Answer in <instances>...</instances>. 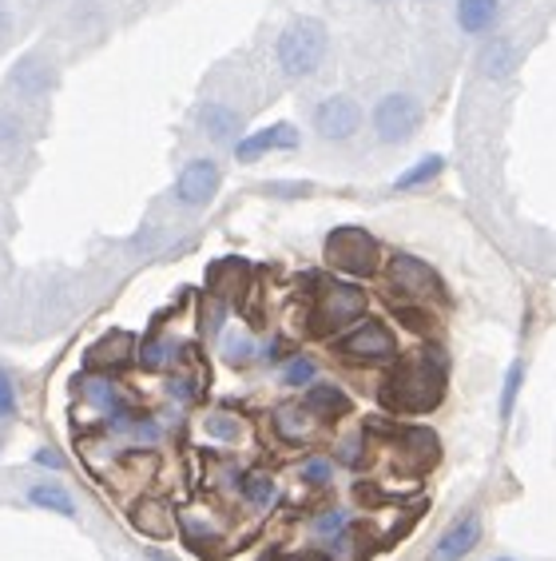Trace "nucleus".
Instances as JSON below:
<instances>
[{
  "instance_id": "nucleus-15",
  "label": "nucleus",
  "mask_w": 556,
  "mask_h": 561,
  "mask_svg": "<svg viewBox=\"0 0 556 561\" xmlns=\"http://www.w3.org/2000/svg\"><path fill=\"white\" fill-rule=\"evenodd\" d=\"M493 21H497V0H461L457 4V24L465 33H489Z\"/></svg>"
},
{
  "instance_id": "nucleus-18",
  "label": "nucleus",
  "mask_w": 556,
  "mask_h": 561,
  "mask_svg": "<svg viewBox=\"0 0 556 561\" xmlns=\"http://www.w3.org/2000/svg\"><path fill=\"white\" fill-rule=\"evenodd\" d=\"M441 168H445V160H441V156H426V160H417L414 168H409V172L397 175L394 187H397V192H409V187H421V184H429V180H438Z\"/></svg>"
},
{
  "instance_id": "nucleus-11",
  "label": "nucleus",
  "mask_w": 556,
  "mask_h": 561,
  "mask_svg": "<svg viewBox=\"0 0 556 561\" xmlns=\"http://www.w3.org/2000/svg\"><path fill=\"white\" fill-rule=\"evenodd\" d=\"M199 128L211 136L215 144H239V131H243V116L227 104H204L199 108Z\"/></svg>"
},
{
  "instance_id": "nucleus-2",
  "label": "nucleus",
  "mask_w": 556,
  "mask_h": 561,
  "mask_svg": "<svg viewBox=\"0 0 556 561\" xmlns=\"http://www.w3.org/2000/svg\"><path fill=\"white\" fill-rule=\"evenodd\" d=\"M326 260L346 275H370L378 267V243L374 236H366L362 227H338L326 239Z\"/></svg>"
},
{
  "instance_id": "nucleus-14",
  "label": "nucleus",
  "mask_w": 556,
  "mask_h": 561,
  "mask_svg": "<svg viewBox=\"0 0 556 561\" xmlns=\"http://www.w3.org/2000/svg\"><path fill=\"white\" fill-rule=\"evenodd\" d=\"M28 502L36 510H48V514H65V518H76V502L65 486H56V482H33L28 486Z\"/></svg>"
},
{
  "instance_id": "nucleus-1",
  "label": "nucleus",
  "mask_w": 556,
  "mask_h": 561,
  "mask_svg": "<svg viewBox=\"0 0 556 561\" xmlns=\"http://www.w3.org/2000/svg\"><path fill=\"white\" fill-rule=\"evenodd\" d=\"M322 60H326V28L314 16L290 21L278 36V68L290 80H306L311 72H318Z\"/></svg>"
},
{
  "instance_id": "nucleus-29",
  "label": "nucleus",
  "mask_w": 556,
  "mask_h": 561,
  "mask_svg": "<svg viewBox=\"0 0 556 561\" xmlns=\"http://www.w3.org/2000/svg\"><path fill=\"white\" fill-rule=\"evenodd\" d=\"M251 351H255V346H251V339H246V335H231V339H227V346H223L227 363H235V367L251 358Z\"/></svg>"
},
{
  "instance_id": "nucleus-8",
  "label": "nucleus",
  "mask_w": 556,
  "mask_h": 561,
  "mask_svg": "<svg viewBox=\"0 0 556 561\" xmlns=\"http://www.w3.org/2000/svg\"><path fill=\"white\" fill-rule=\"evenodd\" d=\"M219 184H223V172L215 160H192L175 180V199L183 207H207L219 195Z\"/></svg>"
},
{
  "instance_id": "nucleus-25",
  "label": "nucleus",
  "mask_w": 556,
  "mask_h": 561,
  "mask_svg": "<svg viewBox=\"0 0 556 561\" xmlns=\"http://www.w3.org/2000/svg\"><path fill=\"white\" fill-rule=\"evenodd\" d=\"M482 68H485L489 76H505L509 68H513V48H509L505 41H497V44L489 48V53H485Z\"/></svg>"
},
{
  "instance_id": "nucleus-30",
  "label": "nucleus",
  "mask_w": 556,
  "mask_h": 561,
  "mask_svg": "<svg viewBox=\"0 0 556 561\" xmlns=\"http://www.w3.org/2000/svg\"><path fill=\"white\" fill-rule=\"evenodd\" d=\"M207 431H211L215 438H227V443H231V438H239V422L227 419V414H215V419L207 422Z\"/></svg>"
},
{
  "instance_id": "nucleus-10",
  "label": "nucleus",
  "mask_w": 556,
  "mask_h": 561,
  "mask_svg": "<svg viewBox=\"0 0 556 561\" xmlns=\"http://www.w3.org/2000/svg\"><path fill=\"white\" fill-rule=\"evenodd\" d=\"M299 128L294 124H270V128L255 131V136H243V140L235 144V160L239 163H255L263 160L267 151H294L299 148Z\"/></svg>"
},
{
  "instance_id": "nucleus-23",
  "label": "nucleus",
  "mask_w": 556,
  "mask_h": 561,
  "mask_svg": "<svg viewBox=\"0 0 556 561\" xmlns=\"http://www.w3.org/2000/svg\"><path fill=\"white\" fill-rule=\"evenodd\" d=\"M524 382V363H513L509 375H505V387H501V419L509 422L513 419V407H517V390Z\"/></svg>"
},
{
  "instance_id": "nucleus-34",
  "label": "nucleus",
  "mask_w": 556,
  "mask_h": 561,
  "mask_svg": "<svg viewBox=\"0 0 556 561\" xmlns=\"http://www.w3.org/2000/svg\"><path fill=\"white\" fill-rule=\"evenodd\" d=\"M148 561H175V558H167V553H160V550H151Z\"/></svg>"
},
{
  "instance_id": "nucleus-9",
  "label": "nucleus",
  "mask_w": 556,
  "mask_h": 561,
  "mask_svg": "<svg viewBox=\"0 0 556 561\" xmlns=\"http://www.w3.org/2000/svg\"><path fill=\"white\" fill-rule=\"evenodd\" d=\"M482 514H461L457 522L445 526V534L438 538V546L429 550V561H465L473 550H477V541H482Z\"/></svg>"
},
{
  "instance_id": "nucleus-21",
  "label": "nucleus",
  "mask_w": 556,
  "mask_h": 561,
  "mask_svg": "<svg viewBox=\"0 0 556 561\" xmlns=\"http://www.w3.org/2000/svg\"><path fill=\"white\" fill-rule=\"evenodd\" d=\"M243 497L258 510L270 506V502H275V478L270 474H246L243 478Z\"/></svg>"
},
{
  "instance_id": "nucleus-26",
  "label": "nucleus",
  "mask_w": 556,
  "mask_h": 561,
  "mask_svg": "<svg viewBox=\"0 0 556 561\" xmlns=\"http://www.w3.org/2000/svg\"><path fill=\"white\" fill-rule=\"evenodd\" d=\"M0 419H16V382L4 367H0Z\"/></svg>"
},
{
  "instance_id": "nucleus-5",
  "label": "nucleus",
  "mask_w": 556,
  "mask_h": 561,
  "mask_svg": "<svg viewBox=\"0 0 556 561\" xmlns=\"http://www.w3.org/2000/svg\"><path fill=\"white\" fill-rule=\"evenodd\" d=\"M394 335L390 327L378 323V319H366V323H354L343 339H338V355L354 358V363H382V358L394 355Z\"/></svg>"
},
{
  "instance_id": "nucleus-28",
  "label": "nucleus",
  "mask_w": 556,
  "mask_h": 561,
  "mask_svg": "<svg viewBox=\"0 0 556 561\" xmlns=\"http://www.w3.org/2000/svg\"><path fill=\"white\" fill-rule=\"evenodd\" d=\"M302 478H306L311 486H326V482L334 478V462L331 458H311V462L302 466Z\"/></svg>"
},
{
  "instance_id": "nucleus-33",
  "label": "nucleus",
  "mask_w": 556,
  "mask_h": 561,
  "mask_svg": "<svg viewBox=\"0 0 556 561\" xmlns=\"http://www.w3.org/2000/svg\"><path fill=\"white\" fill-rule=\"evenodd\" d=\"M12 28V21H9V9H4V0H0V36L9 33Z\"/></svg>"
},
{
  "instance_id": "nucleus-7",
  "label": "nucleus",
  "mask_w": 556,
  "mask_h": 561,
  "mask_svg": "<svg viewBox=\"0 0 556 561\" xmlns=\"http://www.w3.org/2000/svg\"><path fill=\"white\" fill-rule=\"evenodd\" d=\"M358 128H362V108H358V100L331 96L314 108V131H318L322 140L343 144V140H350Z\"/></svg>"
},
{
  "instance_id": "nucleus-4",
  "label": "nucleus",
  "mask_w": 556,
  "mask_h": 561,
  "mask_svg": "<svg viewBox=\"0 0 556 561\" xmlns=\"http://www.w3.org/2000/svg\"><path fill=\"white\" fill-rule=\"evenodd\" d=\"M438 394H441V375L429 367H406L385 382L390 407H402V411H426V407L438 402Z\"/></svg>"
},
{
  "instance_id": "nucleus-27",
  "label": "nucleus",
  "mask_w": 556,
  "mask_h": 561,
  "mask_svg": "<svg viewBox=\"0 0 556 561\" xmlns=\"http://www.w3.org/2000/svg\"><path fill=\"white\" fill-rule=\"evenodd\" d=\"M136 526L143 529V534H167V522H163V514H155V506L151 502H143V506L136 510Z\"/></svg>"
},
{
  "instance_id": "nucleus-24",
  "label": "nucleus",
  "mask_w": 556,
  "mask_h": 561,
  "mask_svg": "<svg viewBox=\"0 0 556 561\" xmlns=\"http://www.w3.org/2000/svg\"><path fill=\"white\" fill-rule=\"evenodd\" d=\"M167 358H172V343H167V339H148V343L139 346V363L148 370L167 367Z\"/></svg>"
},
{
  "instance_id": "nucleus-3",
  "label": "nucleus",
  "mask_w": 556,
  "mask_h": 561,
  "mask_svg": "<svg viewBox=\"0 0 556 561\" xmlns=\"http://www.w3.org/2000/svg\"><path fill=\"white\" fill-rule=\"evenodd\" d=\"M417 128H421V104L409 92H390L378 100L374 131L382 144H406Z\"/></svg>"
},
{
  "instance_id": "nucleus-35",
  "label": "nucleus",
  "mask_w": 556,
  "mask_h": 561,
  "mask_svg": "<svg viewBox=\"0 0 556 561\" xmlns=\"http://www.w3.org/2000/svg\"><path fill=\"white\" fill-rule=\"evenodd\" d=\"M493 561H513V558H493Z\"/></svg>"
},
{
  "instance_id": "nucleus-19",
  "label": "nucleus",
  "mask_w": 556,
  "mask_h": 561,
  "mask_svg": "<svg viewBox=\"0 0 556 561\" xmlns=\"http://www.w3.org/2000/svg\"><path fill=\"white\" fill-rule=\"evenodd\" d=\"M16 84H21L24 96H40L44 88L53 84V68L40 65V60H24V65L16 68Z\"/></svg>"
},
{
  "instance_id": "nucleus-6",
  "label": "nucleus",
  "mask_w": 556,
  "mask_h": 561,
  "mask_svg": "<svg viewBox=\"0 0 556 561\" xmlns=\"http://www.w3.org/2000/svg\"><path fill=\"white\" fill-rule=\"evenodd\" d=\"M366 311V295L350 283H334L331 291L318 299V311H314V327L318 331H343L354 319H362Z\"/></svg>"
},
{
  "instance_id": "nucleus-12",
  "label": "nucleus",
  "mask_w": 556,
  "mask_h": 561,
  "mask_svg": "<svg viewBox=\"0 0 556 561\" xmlns=\"http://www.w3.org/2000/svg\"><path fill=\"white\" fill-rule=\"evenodd\" d=\"M306 411L314 414V419H338V414L350 411V399H346L343 390L331 387V382H314L311 394H306V402H302Z\"/></svg>"
},
{
  "instance_id": "nucleus-31",
  "label": "nucleus",
  "mask_w": 556,
  "mask_h": 561,
  "mask_svg": "<svg viewBox=\"0 0 556 561\" xmlns=\"http://www.w3.org/2000/svg\"><path fill=\"white\" fill-rule=\"evenodd\" d=\"M33 462H40L44 470H65V458L56 450H48V446H40V450H33Z\"/></svg>"
},
{
  "instance_id": "nucleus-17",
  "label": "nucleus",
  "mask_w": 556,
  "mask_h": 561,
  "mask_svg": "<svg viewBox=\"0 0 556 561\" xmlns=\"http://www.w3.org/2000/svg\"><path fill=\"white\" fill-rule=\"evenodd\" d=\"M311 419L314 414L306 411V407H282V411L275 414V426L282 438H294V443H302V438H311Z\"/></svg>"
},
{
  "instance_id": "nucleus-32",
  "label": "nucleus",
  "mask_w": 556,
  "mask_h": 561,
  "mask_svg": "<svg viewBox=\"0 0 556 561\" xmlns=\"http://www.w3.org/2000/svg\"><path fill=\"white\" fill-rule=\"evenodd\" d=\"M0 140H4V144H16V140H21V128H16V119L0 116Z\"/></svg>"
},
{
  "instance_id": "nucleus-22",
  "label": "nucleus",
  "mask_w": 556,
  "mask_h": 561,
  "mask_svg": "<svg viewBox=\"0 0 556 561\" xmlns=\"http://www.w3.org/2000/svg\"><path fill=\"white\" fill-rule=\"evenodd\" d=\"M314 378H318V367L302 355L290 358L287 367H282V387H314Z\"/></svg>"
},
{
  "instance_id": "nucleus-16",
  "label": "nucleus",
  "mask_w": 556,
  "mask_h": 561,
  "mask_svg": "<svg viewBox=\"0 0 556 561\" xmlns=\"http://www.w3.org/2000/svg\"><path fill=\"white\" fill-rule=\"evenodd\" d=\"M92 367H124L131 358V335H124V331H116V335H107L104 343L92 346Z\"/></svg>"
},
{
  "instance_id": "nucleus-20",
  "label": "nucleus",
  "mask_w": 556,
  "mask_h": 561,
  "mask_svg": "<svg viewBox=\"0 0 556 561\" xmlns=\"http://www.w3.org/2000/svg\"><path fill=\"white\" fill-rule=\"evenodd\" d=\"M346 526H350V518H346V510H322L318 518H314V538L322 541H338L346 534Z\"/></svg>"
},
{
  "instance_id": "nucleus-13",
  "label": "nucleus",
  "mask_w": 556,
  "mask_h": 561,
  "mask_svg": "<svg viewBox=\"0 0 556 561\" xmlns=\"http://www.w3.org/2000/svg\"><path fill=\"white\" fill-rule=\"evenodd\" d=\"M394 283H397V287H406V291H417V295L441 291L438 279H433V271H429L426 263L406 260V255H397V260H394Z\"/></svg>"
}]
</instances>
